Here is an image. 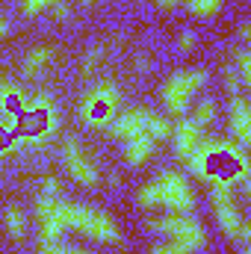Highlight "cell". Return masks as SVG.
<instances>
[{
  "label": "cell",
  "instance_id": "cell-1",
  "mask_svg": "<svg viewBox=\"0 0 251 254\" xmlns=\"http://www.w3.org/2000/svg\"><path fill=\"white\" fill-rule=\"evenodd\" d=\"M60 219H63L65 228H74L80 234H89L101 243H119L122 234L116 228V222L98 210H89V207H80V204H63L60 201Z\"/></svg>",
  "mask_w": 251,
  "mask_h": 254
},
{
  "label": "cell",
  "instance_id": "cell-2",
  "mask_svg": "<svg viewBox=\"0 0 251 254\" xmlns=\"http://www.w3.org/2000/svg\"><path fill=\"white\" fill-rule=\"evenodd\" d=\"M207 83V71H181L175 74L166 89H163V101H166V110L175 113V116H184L189 107V98L195 89H201Z\"/></svg>",
  "mask_w": 251,
  "mask_h": 254
},
{
  "label": "cell",
  "instance_id": "cell-3",
  "mask_svg": "<svg viewBox=\"0 0 251 254\" xmlns=\"http://www.w3.org/2000/svg\"><path fill=\"white\" fill-rule=\"evenodd\" d=\"M151 228L160 231V234H166V237H172L175 243H187L192 252L204 249V243H207L204 228H201L195 219L184 216V213H178V216H166V219H151Z\"/></svg>",
  "mask_w": 251,
  "mask_h": 254
},
{
  "label": "cell",
  "instance_id": "cell-4",
  "mask_svg": "<svg viewBox=\"0 0 251 254\" xmlns=\"http://www.w3.org/2000/svg\"><path fill=\"white\" fill-rule=\"evenodd\" d=\"M157 187H160V204H166L169 210H175V213H189V210L195 207L192 190H189V184H187L184 175H178V172H163L160 181H157Z\"/></svg>",
  "mask_w": 251,
  "mask_h": 254
},
{
  "label": "cell",
  "instance_id": "cell-5",
  "mask_svg": "<svg viewBox=\"0 0 251 254\" xmlns=\"http://www.w3.org/2000/svg\"><path fill=\"white\" fill-rule=\"evenodd\" d=\"M63 157H65V163H68V172H71L80 184H86V187H95V184H98V172H95V166L83 157L77 139H65Z\"/></svg>",
  "mask_w": 251,
  "mask_h": 254
},
{
  "label": "cell",
  "instance_id": "cell-6",
  "mask_svg": "<svg viewBox=\"0 0 251 254\" xmlns=\"http://www.w3.org/2000/svg\"><path fill=\"white\" fill-rule=\"evenodd\" d=\"M151 113L148 110H130L125 116H119L116 122H110V130L122 139H133L136 133H145V125H148Z\"/></svg>",
  "mask_w": 251,
  "mask_h": 254
},
{
  "label": "cell",
  "instance_id": "cell-7",
  "mask_svg": "<svg viewBox=\"0 0 251 254\" xmlns=\"http://www.w3.org/2000/svg\"><path fill=\"white\" fill-rule=\"evenodd\" d=\"M231 125H234V133H237V145L246 148L251 142V110L243 98L234 101V110H231Z\"/></svg>",
  "mask_w": 251,
  "mask_h": 254
},
{
  "label": "cell",
  "instance_id": "cell-8",
  "mask_svg": "<svg viewBox=\"0 0 251 254\" xmlns=\"http://www.w3.org/2000/svg\"><path fill=\"white\" fill-rule=\"evenodd\" d=\"M198 142H201V127L195 125L192 119L189 122H181V127L175 130V154L187 160L189 154L198 148Z\"/></svg>",
  "mask_w": 251,
  "mask_h": 254
},
{
  "label": "cell",
  "instance_id": "cell-9",
  "mask_svg": "<svg viewBox=\"0 0 251 254\" xmlns=\"http://www.w3.org/2000/svg\"><path fill=\"white\" fill-rule=\"evenodd\" d=\"M151 148H154V139L148 136V133H136L133 139H127V163L130 166H139V163H145L148 157H151Z\"/></svg>",
  "mask_w": 251,
  "mask_h": 254
},
{
  "label": "cell",
  "instance_id": "cell-10",
  "mask_svg": "<svg viewBox=\"0 0 251 254\" xmlns=\"http://www.w3.org/2000/svg\"><path fill=\"white\" fill-rule=\"evenodd\" d=\"M210 160H213V157H210V151L198 142V148L187 157V166H189V172H192L195 178H201V181H204V178H210Z\"/></svg>",
  "mask_w": 251,
  "mask_h": 254
},
{
  "label": "cell",
  "instance_id": "cell-11",
  "mask_svg": "<svg viewBox=\"0 0 251 254\" xmlns=\"http://www.w3.org/2000/svg\"><path fill=\"white\" fill-rule=\"evenodd\" d=\"M48 63H51V48H36V51H30L27 60H24V74L33 77V74H39Z\"/></svg>",
  "mask_w": 251,
  "mask_h": 254
},
{
  "label": "cell",
  "instance_id": "cell-12",
  "mask_svg": "<svg viewBox=\"0 0 251 254\" xmlns=\"http://www.w3.org/2000/svg\"><path fill=\"white\" fill-rule=\"evenodd\" d=\"M6 231H9V237H15V240H21V237L27 234V219H24L21 210H15V207L6 210Z\"/></svg>",
  "mask_w": 251,
  "mask_h": 254
},
{
  "label": "cell",
  "instance_id": "cell-13",
  "mask_svg": "<svg viewBox=\"0 0 251 254\" xmlns=\"http://www.w3.org/2000/svg\"><path fill=\"white\" fill-rule=\"evenodd\" d=\"M145 133H148L151 139H166V136L172 133V125H169V119L151 116V119H148V125H145Z\"/></svg>",
  "mask_w": 251,
  "mask_h": 254
},
{
  "label": "cell",
  "instance_id": "cell-14",
  "mask_svg": "<svg viewBox=\"0 0 251 254\" xmlns=\"http://www.w3.org/2000/svg\"><path fill=\"white\" fill-rule=\"evenodd\" d=\"M0 107L3 110H18L21 107V92L12 83H3L0 86Z\"/></svg>",
  "mask_w": 251,
  "mask_h": 254
},
{
  "label": "cell",
  "instance_id": "cell-15",
  "mask_svg": "<svg viewBox=\"0 0 251 254\" xmlns=\"http://www.w3.org/2000/svg\"><path fill=\"white\" fill-rule=\"evenodd\" d=\"M213 119H216V104H213V101H201L192 122L198 127H207V125H213Z\"/></svg>",
  "mask_w": 251,
  "mask_h": 254
},
{
  "label": "cell",
  "instance_id": "cell-16",
  "mask_svg": "<svg viewBox=\"0 0 251 254\" xmlns=\"http://www.w3.org/2000/svg\"><path fill=\"white\" fill-rule=\"evenodd\" d=\"M187 6L195 15H216L222 9V0H187Z\"/></svg>",
  "mask_w": 251,
  "mask_h": 254
},
{
  "label": "cell",
  "instance_id": "cell-17",
  "mask_svg": "<svg viewBox=\"0 0 251 254\" xmlns=\"http://www.w3.org/2000/svg\"><path fill=\"white\" fill-rule=\"evenodd\" d=\"M139 204L142 207H157L160 204V187H157V181L154 184H145L139 190Z\"/></svg>",
  "mask_w": 251,
  "mask_h": 254
},
{
  "label": "cell",
  "instance_id": "cell-18",
  "mask_svg": "<svg viewBox=\"0 0 251 254\" xmlns=\"http://www.w3.org/2000/svg\"><path fill=\"white\" fill-rule=\"evenodd\" d=\"M101 60H104V48L98 45V48H92V51L83 57V74H92V71L101 65Z\"/></svg>",
  "mask_w": 251,
  "mask_h": 254
},
{
  "label": "cell",
  "instance_id": "cell-19",
  "mask_svg": "<svg viewBox=\"0 0 251 254\" xmlns=\"http://www.w3.org/2000/svg\"><path fill=\"white\" fill-rule=\"evenodd\" d=\"M237 63H240V80H243V86H249L251 83V51L249 48L240 51V60Z\"/></svg>",
  "mask_w": 251,
  "mask_h": 254
},
{
  "label": "cell",
  "instance_id": "cell-20",
  "mask_svg": "<svg viewBox=\"0 0 251 254\" xmlns=\"http://www.w3.org/2000/svg\"><path fill=\"white\" fill-rule=\"evenodd\" d=\"M148 254H192V249H189L187 243H166V246H157V249H151Z\"/></svg>",
  "mask_w": 251,
  "mask_h": 254
},
{
  "label": "cell",
  "instance_id": "cell-21",
  "mask_svg": "<svg viewBox=\"0 0 251 254\" xmlns=\"http://www.w3.org/2000/svg\"><path fill=\"white\" fill-rule=\"evenodd\" d=\"M225 86H228V92H231V95H237V92H240V86H243V80L234 74V68H231V65L225 68Z\"/></svg>",
  "mask_w": 251,
  "mask_h": 254
},
{
  "label": "cell",
  "instance_id": "cell-22",
  "mask_svg": "<svg viewBox=\"0 0 251 254\" xmlns=\"http://www.w3.org/2000/svg\"><path fill=\"white\" fill-rule=\"evenodd\" d=\"M33 110H36V113H51V95H48V92L36 95V98H33Z\"/></svg>",
  "mask_w": 251,
  "mask_h": 254
},
{
  "label": "cell",
  "instance_id": "cell-23",
  "mask_svg": "<svg viewBox=\"0 0 251 254\" xmlns=\"http://www.w3.org/2000/svg\"><path fill=\"white\" fill-rule=\"evenodd\" d=\"M42 192H45V195H48V198H57V195H60V192H63V184H60V181H57V178H48V181H45V184H42Z\"/></svg>",
  "mask_w": 251,
  "mask_h": 254
},
{
  "label": "cell",
  "instance_id": "cell-24",
  "mask_svg": "<svg viewBox=\"0 0 251 254\" xmlns=\"http://www.w3.org/2000/svg\"><path fill=\"white\" fill-rule=\"evenodd\" d=\"M178 45H181V51H192V48H195V33H192V30L181 33V42H178Z\"/></svg>",
  "mask_w": 251,
  "mask_h": 254
},
{
  "label": "cell",
  "instance_id": "cell-25",
  "mask_svg": "<svg viewBox=\"0 0 251 254\" xmlns=\"http://www.w3.org/2000/svg\"><path fill=\"white\" fill-rule=\"evenodd\" d=\"M54 15H57V18H65V15H68V6H65L63 0H54Z\"/></svg>",
  "mask_w": 251,
  "mask_h": 254
},
{
  "label": "cell",
  "instance_id": "cell-26",
  "mask_svg": "<svg viewBox=\"0 0 251 254\" xmlns=\"http://www.w3.org/2000/svg\"><path fill=\"white\" fill-rule=\"evenodd\" d=\"M148 68H151L148 57H139V60H136V71H148Z\"/></svg>",
  "mask_w": 251,
  "mask_h": 254
},
{
  "label": "cell",
  "instance_id": "cell-27",
  "mask_svg": "<svg viewBox=\"0 0 251 254\" xmlns=\"http://www.w3.org/2000/svg\"><path fill=\"white\" fill-rule=\"evenodd\" d=\"M157 3H160V9H172V6H178L181 0H157Z\"/></svg>",
  "mask_w": 251,
  "mask_h": 254
},
{
  "label": "cell",
  "instance_id": "cell-28",
  "mask_svg": "<svg viewBox=\"0 0 251 254\" xmlns=\"http://www.w3.org/2000/svg\"><path fill=\"white\" fill-rule=\"evenodd\" d=\"M240 36H243V39H249V36H251V24H249V21L240 27Z\"/></svg>",
  "mask_w": 251,
  "mask_h": 254
},
{
  "label": "cell",
  "instance_id": "cell-29",
  "mask_svg": "<svg viewBox=\"0 0 251 254\" xmlns=\"http://www.w3.org/2000/svg\"><path fill=\"white\" fill-rule=\"evenodd\" d=\"M3 33H6V21L0 18V36H3Z\"/></svg>",
  "mask_w": 251,
  "mask_h": 254
},
{
  "label": "cell",
  "instance_id": "cell-30",
  "mask_svg": "<svg viewBox=\"0 0 251 254\" xmlns=\"http://www.w3.org/2000/svg\"><path fill=\"white\" fill-rule=\"evenodd\" d=\"M68 254H86V252H80V249H68Z\"/></svg>",
  "mask_w": 251,
  "mask_h": 254
},
{
  "label": "cell",
  "instance_id": "cell-31",
  "mask_svg": "<svg viewBox=\"0 0 251 254\" xmlns=\"http://www.w3.org/2000/svg\"><path fill=\"white\" fill-rule=\"evenodd\" d=\"M83 3H92V0H83Z\"/></svg>",
  "mask_w": 251,
  "mask_h": 254
},
{
  "label": "cell",
  "instance_id": "cell-32",
  "mask_svg": "<svg viewBox=\"0 0 251 254\" xmlns=\"http://www.w3.org/2000/svg\"><path fill=\"white\" fill-rule=\"evenodd\" d=\"M243 254H249V252H243Z\"/></svg>",
  "mask_w": 251,
  "mask_h": 254
}]
</instances>
